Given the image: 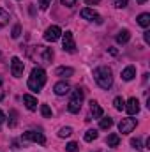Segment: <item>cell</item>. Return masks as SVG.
<instances>
[{
  "label": "cell",
  "mask_w": 150,
  "mask_h": 152,
  "mask_svg": "<svg viewBox=\"0 0 150 152\" xmlns=\"http://www.w3.org/2000/svg\"><path fill=\"white\" fill-rule=\"evenodd\" d=\"M94 78H95V83H97L101 88H104V90L111 88V85H113V73H111V69H110V67H106V66L97 67V69L94 71Z\"/></svg>",
  "instance_id": "1"
},
{
  "label": "cell",
  "mask_w": 150,
  "mask_h": 152,
  "mask_svg": "<svg viewBox=\"0 0 150 152\" xmlns=\"http://www.w3.org/2000/svg\"><path fill=\"white\" fill-rule=\"evenodd\" d=\"M44 83H46V73H44V69H41V67H34L32 69V73L28 76V88L30 90H34V92H39L42 87H44Z\"/></svg>",
  "instance_id": "2"
},
{
  "label": "cell",
  "mask_w": 150,
  "mask_h": 152,
  "mask_svg": "<svg viewBox=\"0 0 150 152\" xmlns=\"http://www.w3.org/2000/svg\"><path fill=\"white\" fill-rule=\"evenodd\" d=\"M83 97H85L83 90H81L79 87H76L74 90H73V97H71V99H69V103H67V110H69L71 113H78V112L81 110Z\"/></svg>",
  "instance_id": "3"
},
{
  "label": "cell",
  "mask_w": 150,
  "mask_h": 152,
  "mask_svg": "<svg viewBox=\"0 0 150 152\" xmlns=\"http://www.w3.org/2000/svg\"><path fill=\"white\" fill-rule=\"evenodd\" d=\"M136 126H138V120L133 118V117H127V118H122V120H120L118 131H120L122 134H129V133H133V129H134Z\"/></svg>",
  "instance_id": "4"
},
{
  "label": "cell",
  "mask_w": 150,
  "mask_h": 152,
  "mask_svg": "<svg viewBox=\"0 0 150 152\" xmlns=\"http://www.w3.org/2000/svg\"><path fill=\"white\" fill-rule=\"evenodd\" d=\"M62 48H64V51H69V53L76 51V42H74V37H73V32L67 30L62 36Z\"/></svg>",
  "instance_id": "5"
},
{
  "label": "cell",
  "mask_w": 150,
  "mask_h": 152,
  "mask_svg": "<svg viewBox=\"0 0 150 152\" xmlns=\"http://www.w3.org/2000/svg\"><path fill=\"white\" fill-rule=\"evenodd\" d=\"M23 140H28V142H36L39 145H44L46 143V138L42 133H37V131H27L23 133Z\"/></svg>",
  "instance_id": "6"
},
{
  "label": "cell",
  "mask_w": 150,
  "mask_h": 152,
  "mask_svg": "<svg viewBox=\"0 0 150 152\" xmlns=\"http://www.w3.org/2000/svg\"><path fill=\"white\" fill-rule=\"evenodd\" d=\"M62 36V30H60V27L58 25H51L48 30H46V34H44V39L46 41H50V42H55V41H58Z\"/></svg>",
  "instance_id": "7"
},
{
  "label": "cell",
  "mask_w": 150,
  "mask_h": 152,
  "mask_svg": "<svg viewBox=\"0 0 150 152\" xmlns=\"http://www.w3.org/2000/svg\"><path fill=\"white\" fill-rule=\"evenodd\" d=\"M23 69H25V64L18 57H12V60H11V73H12V76L20 78V76L23 75Z\"/></svg>",
  "instance_id": "8"
},
{
  "label": "cell",
  "mask_w": 150,
  "mask_h": 152,
  "mask_svg": "<svg viewBox=\"0 0 150 152\" xmlns=\"http://www.w3.org/2000/svg\"><path fill=\"white\" fill-rule=\"evenodd\" d=\"M81 18L88 20V21H95V23H103V18L94 11V9H81Z\"/></svg>",
  "instance_id": "9"
},
{
  "label": "cell",
  "mask_w": 150,
  "mask_h": 152,
  "mask_svg": "<svg viewBox=\"0 0 150 152\" xmlns=\"http://www.w3.org/2000/svg\"><path fill=\"white\" fill-rule=\"evenodd\" d=\"M125 112L129 115H138V112H140V103H138V99L136 97H131L127 103H125Z\"/></svg>",
  "instance_id": "10"
},
{
  "label": "cell",
  "mask_w": 150,
  "mask_h": 152,
  "mask_svg": "<svg viewBox=\"0 0 150 152\" xmlns=\"http://www.w3.org/2000/svg\"><path fill=\"white\" fill-rule=\"evenodd\" d=\"M69 83L67 81H58V83H55V87H53V90H55V94L57 96H66V94H69Z\"/></svg>",
  "instance_id": "11"
},
{
  "label": "cell",
  "mask_w": 150,
  "mask_h": 152,
  "mask_svg": "<svg viewBox=\"0 0 150 152\" xmlns=\"http://www.w3.org/2000/svg\"><path fill=\"white\" fill-rule=\"evenodd\" d=\"M23 103H25V106H27L30 112L37 110V99H36L34 96H30V94H25V96H23Z\"/></svg>",
  "instance_id": "12"
},
{
  "label": "cell",
  "mask_w": 150,
  "mask_h": 152,
  "mask_svg": "<svg viewBox=\"0 0 150 152\" xmlns=\"http://www.w3.org/2000/svg\"><path fill=\"white\" fill-rule=\"evenodd\" d=\"M129 39H131V32H129L127 28H124V30H120V32L117 34V42H118V44H125Z\"/></svg>",
  "instance_id": "13"
},
{
  "label": "cell",
  "mask_w": 150,
  "mask_h": 152,
  "mask_svg": "<svg viewBox=\"0 0 150 152\" xmlns=\"http://www.w3.org/2000/svg\"><path fill=\"white\" fill-rule=\"evenodd\" d=\"M134 76H136V69H134L133 66H127V67L122 71V80H125V81H131Z\"/></svg>",
  "instance_id": "14"
},
{
  "label": "cell",
  "mask_w": 150,
  "mask_h": 152,
  "mask_svg": "<svg viewBox=\"0 0 150 152\" xmlns=\"http://www.w3.org/2000/svg\"><path fill=\"white\" fill-rule=\"evenodd\" d=\"M55 75L60 76V78H69V76L74 75V69H73V67H58V69L55 71Z\"/></svg>",
  "instance_id": "15"
},
{
  "label": "cell",
  "mask_w": 150,
  "mask_h": 152,
  "mask_svg": "<svg viewBox=\"0 0 150 152\" xmlns=\"http://www.w3.org/2000/svg\"><path fill=\"white\" fill-rule=\"evenodd\" d=\"M90 113L94 115V118H101V117H103V108H101L95 101H92V103H90Z\"/></svg>",
  "instance_id": "16"
},
{
  "label": "cell",
  "mask_w": 150,
  "mask_h": 152,
  "mask_svg": "<svg viewBox=\"0 0 150 152\" xmlns=\"http://www.w3.org/2000/svg\"><path fill=\"white\" fill-rule=\"evenodd\" d=\"M138 25H141V27H149L150 25V14L149 12H143V14H140L138 16Z\"/></svg>",
  "instance_id": "17"
},
{
  "label": "cell",
  "mask_w": 150,
  "mask_h": 152,
  "mask_svg": "<svg viewBox=\"0 0 150 152\" xmlns=\"http://www.w3.org/2000/svg\"><path fill=\"white\" fill-rule=\"evenodd\" d=\"M106 143H108V147H118V145H120V136L113 133V134H110V136H108Z\"/></svg>",
  "instance_id": "18"
},
{
  "label": "cell",
  "mask_w": 150,
  "mask_h": 152,
  "mask_svg": "<svg viewBox=\"0 0 150 152\" xmlns=\"http://www.w3.org/2000/svg\"><path fill=\"white\" fill-rule=\"evenodd\" d=\"M42 50V60L48 64V62H51V58H53V50L51 48H41Z\"/></svg>",
  "instance_id": "19"
},
{
  "label": "cell",
  "mask_w": 150,
  "mask_h": 152,
  "mask_svg": "<svg viewBox=\"0 0 150 152\" xmlns=\"http://www.w3.org/2000/svg\"><path fill=\"white\" fill-rule=\"evenodd\" d=\"M7 23H9V12L4 11V9H0V28H4Z\"/></svg>",
  "instance_id": "20"
},
{
  "label": "cell",
  "mask_w": 150,
  "mask_h": 152,
  "mask_svg": "<svg viewBox=\"0 0 150 152\" xmlns=\"http://www.w3.org/2000/svg\"><path fill=\"white\" fill-rule=\"evenodd\" d=\"M113 126V118L110 117H104V118H101V122H99V127L101 129H110Z\"/></svg>",
  "instance_id": "21"
},
{
  "label": "cell",
  "mask_w": 150,
  "mask_h": 152,
  "mask_svg": "<svg viewBox=\"0 0 150 152\" xmlns=\"http://www.w3.org/2000/svg\"><path fill=\"white\" fill-rule=\"evenodd\" d=\"M113 106H115V110L122 112V110H124V106H125V101H124L122 97H115V99H113Z\"/></svg>",
  "instance_id": "22"
},
{
  "label": "cell",
  "mask_w": 150,
  "mask_h": 152,
  "mask_svg": "<svg viewBox=\"0 0 150 152\" xmlns=\"http://www.w3.org/2000/svg\"><path fill=\"white\" fill-rule=\"evenodd\" d=\"M95 138H97V131L95 129H88L85 133V142H94Z\"/></svg>",
  "instance_id": "23"
},
{
  "label": "cell",
  "mask_w": 150,
  "mask_h": 152,
  "mask_svg": "<svg viewBox=\"0 0 150 152\" xmlns=\"http://www.w3.org/2000/svg\"><path fill=\"white\" fill-rule=\"evenodd\" d=\"M41 113H42L44 118H50V117L53 115V112H51V108H50L48 104H41Z\"/></svg>",
  "instance_id": "24"
},
{
  "label": "cell",
  "mask_w": 150,
  "mask_h": 152,
  "mask_svg": "<svg viewBox=\"0 0 150 152\" xmlns=\"http://www.w3.org/2000/svg\"><path fill=\"white\" fill-rule=\"evenodd\" d=\"M73 134V129L71 127H62L60 131H58V136L60 138H67V136H71Z\"/></svg>",
  "instance_id": "25"
},
{
  "label": "cell",
  "mask_w": 150,
  "mask_h": 152,
  "mask_svg": "<svg viewBox=\"0 0 150 152\" xmlns=\"http://www.w3.org/2000/svg\"><path fill=\"white\" fill-rule=\"evenodd\" d=\"M131 145H133L136 151H141V149H143V143H141L140 138H133V140H131Z\"/></svg>",
  "instance_id": "26"
},
{
  "label": "cell",
  "mask_w": 150,
  "mask_h": 152,
  "mask_svg": "<svg viewBox=\"0 0 150 152\" xmlns=\"http://www.w3.org/2000/svg\"><path fill=\"white\" fill-rule=\"evenodd\" d=\"M127 2H129V0H113V4H115L118 9H124V7H127Z\"/></svg>",
  "instance_id": "27"
},
{
  "label": "cell",
  "mask_w": 150,
  "mask_h": 152,
  "mask_svg": "<svg viewBox=\"0 0 150 152\" xmlns=\"http://www.w3.org/2000/svg\"><path fill=\"white\" fill-rule=\"evenodd\" d=\"M66 151H67V152H76V151H78V143H76V142H71V143H67Z\"/></svg>",
  "instance_id": "28"
},
{
  "label": "cell",
  "mask_w": 150,
  "mask_h": 152,
  "mask_svg": "<svg viewBox=\"0 0 150 152\" xmlns=\"http://www.w3.org/2000/svg\"><path fill=\"white\" fill-rule=\"evenodd\" d=\"M20 34H21V27H20V25H16V27L12 28V34H11V36H12L14 39H18V37H20Z\"/></svg>",
  "instance_id": "29"
},
{
  "label": "cell",
  "mask_w": 150,
  "mask_h": 152,
  "mask_svg": "<svg viewBox=\"0 0 150 152\" xmlns=\"http://www.w3.org/2000/svg\"><path fill=\"white\" fill-rule=\"evenodd\" d=\"M39 5H41V9H42V11H46V9L51 5V0H41V4H39Z\"/></svg>",
  "instance_id": "30"
},
{
  "label": "cell",
  "mask_w": 150,
  "mask_h": 152,
  "mask_svg": "<svg viewBox=\"0 0 150 152\" xmlns=\"http://www.w3.org/2000/svg\"><path fill=\"white\" fill-rule=\"evenodd\" d=\"M62 2V5H66V7H73L76 5V0H60Z\"/></svg>",
  "instance_id": "31"
},
{
  "label": "cell",
  "mask_w": 150,
  "mask_h": 152,
  "mask_svg": "<svg viewBox=\"0 0 150 152\" xmlns=\"http://www.w3.org/2000/svg\"><path fill=\"white\" fill-rule=\"evenodd\" d=\"M85 2H87L88 5H97V4H99L101 0H85Z\"/></svg>",
  "instance_id": "32"
},
{
  "label": "cell",
  "mask_w": 150,
  "mask_h": 152,
  "mask_svg": "<svg viewBox=\"0 0 150 152\" xmlns=\"http://www.w3.org/2000/svg\"><path fill=\"white\" fill-rule=\"evenodd\" d=\"M143 37H145V42L149 44V42H150V32H149V30H145V36H143Z\"/></svg>",
  "instance_id": "33"
},
{
  "label": "cell",
  "mask_w": 150,
  "mask_h": 152,
  "mask_svg": "<svg viewBox=\"0 0 150 152\" xmlns=\"http://www.w3.org/2000/svg\"><path fill=\"white\" fill-rule=\"evenodd\" d=\"M4 120H5V115H4V112H2V110H0V126L4 124Z\"/></svg>",
  "instance_id": "34"
},
{
  "label": "cell",
  "mask_w": 150,
  "mask_h": 152,
  "mask_svg": "<svg viewBox=\"0 0 150 152\" xmlns=\"http://www.w3.org/2000/svg\"><path fill=\"white\" fill-rule=\"evenodd\" d=\"M136 2H138V4H145L147 0H136Z\"/></svg>",
  "instance_id": "35"
}]
</instances>
